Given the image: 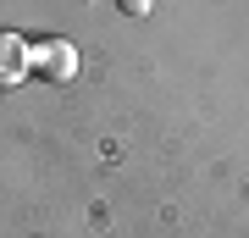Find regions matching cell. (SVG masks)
<instances>
[{
	"mask_svg": "<svg viewBox=\"0 0 249 238\" xmlns=\"http://www.w3.org/2000/svg\"><path fill=\"white\" fill-rule=\"evenodd\" d=\"M34 72L50 78V83H72L78 78V50L67 39H39L34 44Z\"/></svg>",
	"mask_w": 249,
	"mask_h": 238,
	"instance_id": "1",
	"label": "cell"
},
{
	"mask_svg": "<svg viewBox=\"0 0 249 238\" xmlns=\"http://www.w3.org/2000/svg\"><path fill=\"white\" fill-rule=\"evenodd\" d=\"M28 72H34V44L11 28H0V89H17Z\"/></svg>",
	"mask_w": 249,
	"mask_h": 238,
	"instance_id": "2",
	"label": "cell"
},
{
	"mask_svg": "<svg viewBox=\"0 0 249 238\" xmlns=\"http://www.w3.org/2000/svg\"><path fill=\"white\" fill-rule=\"evenodd\" d=\"M127 11H133V17H150V0H122Z\"/></svg>",
	"mask_w": 249,
	"mask_h": 238,
	"instance_id": "3",
	"label": "cell"
}]
</instances>
